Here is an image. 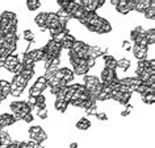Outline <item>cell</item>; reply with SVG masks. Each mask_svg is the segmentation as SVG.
Instances as JSON below:
<instances>
[{
    "label": "cell",
    "mask_w": 155,
    "mask_h": 148,
    "mask_svg": "<svg viewBox=\"0 0 155 148\" xmlns=\"http://www.w3.org/2000/svg\"><path fill=\"white\" fill-rule=\"evenodd\" d=\"M13 20H17V16L13 11H3L0 13V30H4L9 23Z\"/></svg>",
    "instance_id": "6da1fadb"
},
{
    "label": "cell",
    "mask_w": 155,
    "mask_h": 148,
    "mask_svg": "<svg viewBox=\"0 0 155 148\" xmlns=\"http://www.w3.org/2000/svg\"><path fill=\"white\" fill-rule=\"evenodd\" d=\"M108 53V48H103L100 45H90L88 48V57L94 58V60H97L99 57H103Z\"/></svg>",
    "instance_id": "7a4b0ae2"
},
{
    "label": "cell",
    "mask_w": 155,
    "mask_h": 148,
    "mask_svg": "<svg viewBox=\"0 0 155 148\" xmlns=\"http://www.w3.org/2000/svg\"><path fill=\"white\" fill-rule=\"evenodd\" d=\"M20 58H18L17 54H9L8 57L5 58V61H4V69L5 70H8L9 73H13V70L16 69V66L20 64Z\"/></svg>",
    "instance_id": "3957f363"
},
{
    "label": "cell",
    "mask_w": 155,
    "mask_h": 148,
    "mask_svg": "<svg viewBox=\"0 0 155 148\" xmlns=\"http://www.w3.org/2000/svg\"><path fill=\"white\" fill-rule=\"evenodd\" d=\"M100 82L101 83H110L113 81L118 79L117 78V74H116L114 70H109V69H105L104 68L101 70V74H100Z\"/></svg>",
    "instance_id": "277c9868"
},
{
    "label": "cell",
    "mask_w": 155,
    "mask_h": 148,
    "mask_svg": "<svg viewBox=\"0 0 155 148\" xmlns=\"http://www.w3.org/2000/svg\"><path fill=\"white\" fill-rule=\"evenodd\" d=\"M55 78L58 79H63L66 81V82H71V81L75 78V74H74V72L71 69L68 68H62V69H58V72L55 74Z\"/></svg>",
    "instance_id": "5b68a950"
},
{
    "label": "cell",
    "mask_w": 155,
    "mask_h": 148,
    "mask_svg": "<svg viewBox=\"0 0 155 148\" xmlns=\"http://www.w3.org/2000/svg\"><path fill=\"white\" fill-rule=\"evenodd\" d=\"M133 54H134V57L137 58L138 61H143V60H146V57H147V52H149V48H146V46H139L137 44H134L133 45Z\"/></svg>",
    "instance_id": "8992f818"
},
{
    "label": "cell",
    "mask_w": 155,
    "mask_h": 148,
    "mask_svg": "<svg viewBox=\"0 0 155 148\" xmlns=\"http://www.w3.org/2000/svg\"><path fill=\"white\" fill-rule=\"evenodd\" d=\"M83 82H84V86H86V89H87L88 91H90L94 86H96V85L101 83V82H100V79H99V77H96V76H88V74H86V76L83 77Z\"/></svg>",
    "instance_id": "52a82bcc"
},
{
    "label": "cell",
    "mask_w": 155,
    "mask_h": 148,
    "mask_svg": "<svg viewBox=\"0 0 155 148\" xmlns=\"http://www.w3.org/2000/svg\"><path fill=\"white\" fill-rule=\"evenodd\" d=\"M151 0H134V12H145L150 8Z\"/></svg>",
    "instance_id": "ba28073f"
},
{
    "label": "cell",
    "mask_w": 155,
    "mask_h": 148,
    "mask_svg": "<svg viewBox=\"0 0 155 148\" xmlns=\"http://www.w3.org/2000/svg\"><path fill=\"white\" fill-rule=\"evenodd\" d=\"M88 70H90V68L87 66L86 64V60H80L79 64H78L76 66H74V74H76V76H86V74L88 73Z\"/></svg>",
    "instance_id": "9c48e42d"
},
{
    "label": "cell",
    "mask_w": 155,
    "mask_h": 148,
    "mask_svg": "<svg viewBox=\"0 0 155 148\" xmlns=\"http://www.w3.org/2000/svg\"><path fill=\"white\" fill-rule=\"evenodd\" d=\"M103 60H104V64H105L104 68L109 69V70H114L116 72V69H117V60H116L112 54H105V56H103Z\"/></svg>",
    "instance_id": "30bf717a"
},
{
    "label": "cell",
    "mask_w": 155,
    "mask_h": 148,
    "mask_svg": "<svg viewBox=\"0 0 155 148\" xmlns=\"http://www.w3.org/2000/svg\"><path fill=\"white\" fill-rule=\"evenodd\" d=\"M122 85H126L129 87H137L139 85H142V81L138 78V77H125L122 79H118Z\"/></svg>",
    "instance_id": "8fae6325"
},
{
    "label": "cell",
    "mask_w": 155,
    "mask_h": 148,
    "mask_svg": "<svg viewBox=\"0 0 155 148\" xmlns=\"http://www.w3.org/2000/svg\"><path fill=\"white\" fill-rule=\"evenodd\" d=\"M25 53H28V54H29L30 58H32V61L34 62V64L44 61L45 53H44V50H42V49H33V50H29V52H25Z\"/></svg>",
    "instance_id": "7c38bea8"
},
{
    "label": "cell",
    "mask_w": 155,
    "mask_h": 148,
    "mask_svg": "<svg viewBox=\"0 0 155 148\" xmlns=\"http://www.w3.org/2000/svg\"><path fill=\"white\" fill-rule=\"evenodd\" d=\"M75 127L80 131H86V130H88V128H91V122H90V119L86 118V116H82V118L76 122Z\"/></svg>",
    "instance_id": "4fadbf2b"
},
{
    "label": "cell",
    "mask_w": 155,
    "mask_h": 148,
    "mask_svg": "<svg viewBox=\"0 0 155 148\" xmlns=\"http://www.w3.org/2000/svg\"><path fill=\"white\" fill-rule=\"evenodd\" d=\"M33 87H34V89H37V90H40L41 93H44L46 89L49 87V86H48V81L44 78V76L38 77L37 81H36V82H34V85H33Z\"/></svg>",
    "instance_id": "5bb4252c"
},
{
    "label": "cell",
    "mask_w": 155,
    "mask_h": 148,
    "mask_svg": "<svg viewBox=\"0 0 155 148\" xmlns=\"http://www.w3.org/2000/svg\"><path fill=\"white\" fill-rule=\"evenodd\" d=\"M0 93L4 97H8L11 94V82L7 79H0Z\"/></svg>",
    "instance_id": "9a60e30c"
},
{
    "label": "cell",
    "mask_w": 155,
    "mask_h": 148,
    "mask_svg": "<svg viewBox=\"0 0 155 148\" xmlns=\"http://www.w3.org/2000/svg\"><path fill=\"white\" fill-rule=\"evenodd\" d=\"M58 69H59V68H57V66H49L48 69H45L44 78L46 81H50L51 78H54V77H55V74H57V72H58Z\"/></svg>",
    "instance_id": "2e32d148"
},
{
    "label": "cell",
    "mask_w": 155,
    "mask_h": 148,
    "mask_svg": "<svg viewBox=\"0 0 155 148\" xmlns=\"http://www.w3.org/2000/svg\"><path fill=\"white\" fill-rule=\"evenodd\" d=\"M46 13L48 12H41V13H38L36 17H34V23L37 24L38 28H44L45 26V23H46ZM46 28V26H45Z\"/></svg>",
    "instance_id": "e0dca14e"
},
{
    "label": "cell",
    "mask_w": 155,
    "mask_h": 148,
    "mask_svg": "<svg viewBox=\"0 0 155 148\" xmlns=\"http://www.w3.org/2000/svg\"><path fill=\"white\" fill-rule=\"evenodd\" d=\"M110 32H112V24L108 20H105L103 23V25L97 29V33H96V34H108Z\"/></svg>",
    "instance_id": "ac0fdd59"
},
{
    "label": "cell",
    "mask_w": 155,
    "mask_h": 148,
    "mask_svg": "<svg viewBox=\"0 0 155 148\" xmlns=\"http://www.w3.org/2000/svg\"><path fill=\"white\" fill-rule=\"evenodd\" d=\"M44 130L41 126H32V127H29L28 128V135H29V138L30 140H34L37 138V135L40 134V132Z\"/></svg>",
    "instance_id": "d6986e66"
},
{
    "label": "cell",
    "mask_w": 155,
    "mask_h": 148,
    "mask_svg": "<svg viewBox=\"0 0 155 148\" xmlns=\"http://www.w3.org/2000/svg\"><path fill=\"white\" fill-rule=\"evenodd\" d=\"M25 102H21V100H15V102H11L9 103V108L12 110L13 114H18L21 111L22 106H24Z\"/></svg>",
    "instance_id": "ffe728a7"
},
{
    "label": "cell",
    "mask_w": 155,
    "mask_h": 148,
    "mask_svg": "<svg viewBox=\"0 0 155 148\" xmlns=\"http://www.w3.org/2000/svg\"><path fill=\"white\" fill-rule=\"evenodd\" d=\"M67 107H68V103L64 102V100H55L54 102V108L59 112H66L67 111Z\"/></svg>",
    "instance_id": "44dd1931"
},
{
    "label": "cell",
    "mask_w": 155,
    "mask_h": 148,
    "mask_svg": "<svg viewBox=\"0 0 155 148\" xmlns=\"http://www.w3.org/2000/svg\"><path fill=\"white\" fill-rule=\"evenodd\" d=\"M40 7H41V2H40V0H26V8H28L30 12L37 11Z\"/></svg>",
    "instance_id": "7402d4cb"
},
{
    "label": "cell",
    "mask_w": 155,
    "mask_h": 148,
    "mask_svg": "<svg viewBox=\"0 0 155 148\" xmlns=\"http://www.w3.org/2000/svg\"><path fill=\"white\" fill-rule=\"evenodd\" d=\"M116 12L121 15H129L126 9V0H118V4L116 5Z\"/></svg>",
    "instance_id": "603a6c76"
},
{
    "label": "cell",
    "mask_w": 155,
    "mask_h": 148,
    "mask_svg": "<svg viewBox=\"0 0 155 148\" xmlns=\"http://www.w3.org/2000/svg\"><path fill=\"white\" fill-rule=\"evenodd\" d=\"M12 82L16 85L17 87H26V85H28V82H26V81L22 78V77L20 76V74H16V76L13 77V79H12Z\"/></svg>",
    "instance_id": "cb8c5ba5"
},
{
    "label": "cell",
    "mask_w": 155,
    "mask_h": 148,
    "mask_svg": "<svg viewBox=\"0 0 155 148\" xmlns=\"http://www.w3.org/2000/svg\"><path fill=\"white\" fill-rule=\"evenodd\" d=\"M20 76L26 81V82H29V81L33 78V76H34V70H32V69H22Z\"/></svg>",
    "instance_id": "d4e9b609"
},
{
    "label": "cell",
    "mask_w": 155,
    "mask_h": 148,
    "mask_svg": "<svg viewBox=\"0 0 155 148\" xmlns=\"http://www.w3.org/2000/svg\"><path fill=\"white\" fill-rule=\"evenodd\" d=\"M130 60H127V58H121V60L117 61V68H120L124 72H126L127 69L130 68Z\"/></svg>",
    "instance_id": "484cf974"
},
{
    "label": "cell",
    "mask_w": 155,
    "mask_h": 148,
    "mask_svg": "<svg viewBox=\"0 0 155 148\" xmlns=\"http://www.w3.org/2000/svg\"><path fill=\"white\" fill-rule=\"evenodd\" d=\"M146 40L149 42V45L155 44V29L154 28H150L146 30Z\"/></svg>",
    "instance_id": "4316f807"
},
{
    "label": "cell",
    "mask_w": 155,
    "mask_h": 148,
    "mask_svg": "<svg viewBox=\"0 0 155 148\" xmlns=\"http://www.w3.org/2000/svg\"><path fill=\"white\" fill-rule=\"evenodd\" d=\"M86 44H87V42L80 41V40H76V41L72 44V48H71V50H72L74 53H76V54H78V53L80 52V50H82V49L84 48V46H86Z\"/></svg>",
    "instance_id": "83f0119b"
},
{
    "label": "cell",
    "mask_w": 155,
    "mask_h": 148,
    "mask_svg": "<svg viewBox=\"0 0 155 148\" xmlns=\"http://www.w3.org/2000/svg\"><path fill=\"white\" fill-rule=\"evenodd\" d=\"M22 38H24L25 41H28V42H34L36 41V37H34L33 30H30V29H26V30L22 32Z\"/></svg>",
    "instance_id": "f1b7e54d"
},
{
    "label": "cell",
    "mask_w": 155,
    "mask_h": 148,
    "mask_svg": "<svg viewBox=\"0 0 155 148\" xmlns=\"http://www.w3.org/2000/svg\"><path fill=\"white\" fill-rule=\"evenodd\" d=\"M143 15H145V17L147 20H154L155 19V8L154 7H150L149 9H146L145 12H143Z\"/></svg>",
    "instance_id": "f546056e"
},
{
    "label": "cell",
    "mask_w": 155,
    "mask_h": 148,
    "mask_svg": "<svg viewBox=\"0 0 155 148\" xmlns=\"http://www.w3.org/2000/svg\"><path fill=\"white\" fill-rule=\"evenodd\" d=\"M46 140H48V134H46V132L42 130L40 134L37 135V138L34 139V142H37L38 144H41V143H44V142H46Z\"/></svg>",
    "instance_id": "4dcf8cb0"
},
{
    "label": "cell",
    "mask_w": 155,
    "mask_h": 148,
    "mask_svg": "<svg viewBox=\"0 0 155 148\" xmlns=\"http://www.w3.org/2000/svg\"><path fill=\"white\" fill-rule=\"evenodd\" d=\"M131 93H124L122 94V97H121V99H120V102L118 103H121V104H124V106H125V104H127L130 102V99H131Z\"/></svg>",
    "instance_id": "1f68e13d"
},
{
    "label": "cell",
    "mask_w": 155,
    "mask_h": 148,
    "mask_svg": "<svg viewBox=\"0 0 155 148\" xmlns=\"http://www.w3.org/2000/svg\"><path fill=\"white\" fill-rule=\"evenodd\" d=\"M142 100L145 102L146 104H153L155 102V94H146V95H142Z\"/></svg>",
    "instance_id": "d6a6232c"
},
{
    "label": "cell",
    "mask_w": 155,
    "mask_h": 148,
    "mask_svg": "<svg viewBox=\"0 0 155 148\" xmlns=\"http://www.w3.org/2000/svg\"><path fill=\"white\" fill-rule=\"evenodd\" d=\"M37 115H38V118L42 119V120L46 119V118H48V115H49V110H48V107L45 106V107H42L41 110H38V111H37Z\"/></svg>",
    "instance_id": "836d02e7"
},
{
    "label": "cell",
    "mask_w": 155,
    "mask_h": 148,
    "mask_svg": "<svg viewBox=\"0 0 155 148\" xmlns=\"http://www.w3.org/2000/svg\"><path fill=\"white\" fill-rule=\"evenodd\" d=\"M66 91H67V86L66 87H62L59 89V91L55 94V100H64V97H66Z\"/></svg>",
    "instance_id": "e575fe53"
},
{
    "label": "cell",
    "mask_w": 155,
    "mask_h": 148,
    "mask_svg": "<svg viewBox=\"0 0 155 148\" xmlns=\"http://www.w3.org/2000/svg\"><path fill=\"white\" fill-rule=\"evenodd\" d=\"M83 100L82 99H79V98H72L71 100H70V103L68 104H71L72 107H78V108H82L83 107Z\"/></svg>",
    "instance_id": "d590c367"
},
{
    "label": "cell",
    "mask_w": 155,
    "mask_h": 148,
    "mask_svg": "<svg viewBox=\"0 0 155 148\" xmlns=\"http://www.w3.org/2000/svg\"><path fill=\"white\" fill-rule=\"evenodd\" d=\"M86 114L87 115H96L97 114V103H94L91 107L86 108Z\"/></svg>",
    "instance_id": "8d00e7d4"
},
{
    "label": "cell",
    "mask_w": 155,
    "mask_h": 148,
    "mask_svg": "<svg viewBox=\"0 0 155 148\" xmlns=\"http://www.w3.org/2000/svg\"><path fill=\"white\" fill-rule=\"evenodd\" d=\"M110 95L107 94V93H100V94L96 97V100H100V102H105V100H109Z\"/></svg>",
    "instance_id": "74e56055"
},
{
    "label": "cell",
    "mask_w": 155,
    "mask_h": 148,
    "mask_svg": "<svg viewBox=\"0 0 155 148\" xmlns=\"http://www.w3.org/2000/svg\"><path fill=\"white\" fill-rule=\"evenodd\" d=\"M122 48H124V50H131V48H133V42L131 41H129V40H124L122 41Z\"/></svg>",
    "instance_id": "f35d334b"
},
{
    "label": "cell",
    "mask_w": 155,
    "mask_h": 148,
    "mask_svg": "<svg viewBox=\"0 0 155 148\" xmlns=\"http://www.w3.org/2000/svg\"><path fill=\"white\" fill-rule=\"evenodd\" d=\"M58 5H59V8L61 9H64L66 11V8L68 7V4H70V0H58Z\"/></svg>",
    "instance_id": "ab89813d"
},
{
    "label": "cell",
    "mask_w": 155,
    "mask_h": 148,
    "mask_svg": "<svg viewBox=\"0 0 155 148\" xmlns=\"http://www.w3.org/2000/svg\"><path fill=\"white\" fill-rule=\"evenodd\" d=\"M24 90H25L24 87H17V89H15V90L11 91V94H12V97H21Z\"/></svg>",
    "instance_id": "60d3db41"
},
{
    "label": "cell",
    "mask_w": 155,
    "mask_h": 148,
    "mask_svg": "<svg viewBox=\"0 0 155 148\" xmlns=\"http://www.w3.org/2000/svg\"><path fill=\"white\" fill-rule=\"evenodd\" d=\"M42 93L40 91V90H37V89H34L33 86L29 89V97H34V98H37L38 95H41Z\"/></svg>",
    "instance_id": "b9f144b4"
},
{
    "label": "cell",
    "mask_w": 155,
    "mask_h": 148,
    "mask_svg": "<svg viewBox=\"0 0 155 148\" xmlns=\"http://www.w3.org/2000/svg\"><path fill=\"white\" fill-rule=\"evenodd\" d=\"M95 116H96V118H97L99 120H103V122L108 120V114H107V112H97V114H96Z\"/></svg>",
    "instance_id": "7bdbcfd3"
},
{
    "label": "cell",
    "mask_w": 155,
    "mask_h": 148,
    "mask_svg": "<svg viewBox=\"0 0 155 148\" xmlns=\"http://www.w3.org/2000/svg\"><path fill=\"white\" fill-rule=\"evenodd\" d=\"M36 99H37V104H40V106H42V104H46V97L44 94L38 95Z\"/></svg>",
    "instance_id": "ee69618b"
},
{
    "label": "cell",
    "mask_w": 155,
    "mask_h": 148,
    "mask_svg": "<svg viewBox=\"0 0 155 148\" xmlns=\"http://www.w3.org/2000/svg\"><path fill=\"white\" fill-rule=\"evenodd\" d=\"M86 64H87V66L88 68H94V66L96 65V60H94V58H91V57H88L87 60H86Z\"/></svg>",
    "instance_id": "f6af8a7d"
},
{
    "label": "cell",
    "mask_w": 155,
    "mask_h": 148,
    "mask_svg": "<svg viewBox=\"0 0 155 148\" xmlns=\"http://www.w3.org/2000/svg\"><path fill=\"white\" fill-rule=\"evenodd\" d=\"M22 120H24L25 123H32L33 120H34V116H33V114H32V112H30V114L25 115V116H24V119H22Z\"/></svg>",
    "instance_id": "bcb514c9"
},
{
    "label": "cell",
    "mask_w": 155,
    "mask_h": 148,
    "mask_svg": "<svg viewBox=\"0 0 155 148\" xmlns=\"http://www.w3.org/2000/svg\"><path fill=\"white\" fill-rule=\"evenodd\" d=\"M129 114H130V112H129V111L124 110V111L121 112V116H122V118H126V116H129Z\"/></svg>",
    "instance_id": "7dc6e473"
},
{
    "label": "cell",
    "mask_w": 155,
    "mask_h": 148,
    "mask_svg": "<svg viewBox=\"0 0 155 148\" xmlns=\"http://www.w3.org/2000/svg\"><path fill=\"white\" fill-rule=\"evenodd\" d=\"M110 4L113 5V7H116V5L118 4V0H110Z\"/></svg>",
    "instance_id": "c3c4849f"
},
{
    "label": "cell",
    "mask_w": 155,
    "mask_h": 148,
    "mask_svg": "<svg viewBox=\"0 0 155 148\" xmlns=\"http://www.w3.org/2000/svg\"><path fill=\"white\" fill-rule=\"evenodd\" d=\"M70 148H78V143L75 142V143H71L70 144Z\"/></svg>",
    "instance_id": "681fc988"
}]
</instances>
